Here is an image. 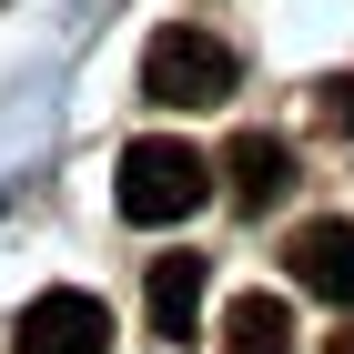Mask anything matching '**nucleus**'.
<instances>
[{"label":"nucleus","instance_id":"7","mask_svg":"<svg viewBox=\"0 0 354 354\" xmlns=\"http://www.w3.org/2000/svg\"><path fill=\"white\" fill-rule=\"evenodd\" d=\"M223 354H294V314L273 294H243L233 314H223Z\"/></svg>","mask_w":354,"mask_h":354},{"label":"nucleus","instance_id":"6","mask_svg":"<svg viewBox=\"0 0 354 354\" xmlns=\"http://www.w3.org/2000/svg\"><path fill=\"white\" fill-rule=\"evenodd\" d=\"M142 304H152V334H162V344H183V334L203 324V253H162V263H152V283H142Z\"/></svg>","mask_w":354,"mask_h":354},{"label":"nucleus","instance_id":"4","mask_svg":"<svg viewBox=\"0 0 354 354\" xmlns=\"http://www.w3.org/2000/svg\"><path fill=\"white\" fill-rule=\"evenodd\" d=\"M283 263H294V283H304V294H324L334 314H354V223H344V213L304 223L294 243H283Z\"/></svg>","mask_w":354,"mask_h":354},{"label":"nucleus","instance_id":"5","mask_svg":"<svg viewBox=\"0 0 354 354\" xmlns=\"http://www.w3.org/2000/svg\"><path fill=\"white\" fill-rule=\"evenodd\" d=\"M223 192H233L243 213L283 203V192H294V142H273V132H243L233 152H223Z\"/></svg>","mask_w":354,"mask_h":354},{"label":"nucleus","instance_id":"2","mask_svg":"<svg viewBox=\"0 0 354 354\" xmlns=\"http://www.w3.org/2000/svg\"><path fill=\"white\" fill-rule=\"evenodd\" d=\"M142 91L162 111H213V102H233V51H223L213 30H152V51H142Z\"/></svg>","mask_w":354,"mask_h":354},{"label":"nucleus","instance_id":"1","mask_svg":"<svg viewBox=\"0 0 354 354\" xmlns=\"http://www.w3.org/2000/svg\"><path fill=\"white\" fill-rule=\"evenodd\" d=\"M111 203H122V223H183V213H203V203H213V162H203L192 142L152 132V142H132V152H122Z\"/></svg>","mask_w":354,"mask_h":354},{"label":"nucleus","instance_id":"8","mask_svg":"<svg viewBox=\"0 0 354 354\" xmlns=\"http://www.w3.org/2000/svg\"><path fill=\"white\" fill-rule=\"evenodd\" d=\"M314 111H324V132H354V71H344V82H324V91H314Z\"/></svg>","mask_w":354,"mask_h":354},{"label":"nucleus","instance_id":"9","mask_svg":"<svg viewBox=\"0 0 354 354\" xmlns=\"http://www.w3.org/2000/svg\"><path fill=\"white\" fill-rule=\"evenodd\" d=\"M324 354H354V324H344V334H324Z\"/></svg>","mask_w":354,"mask_h":354},{"label":"nucleus","instance_id":"3","mask_svg":"<svg viewBox=\"0 0 354 354\" xmlns=\"http://www.w3.org/2000/svg\"><path fill=\"white\" fill-rule=\"evenodd\" d=\"M21 354H111V314H102V294H30L21 304V334H10Z\"/></svg>","mask_w":354,"mask_h":354}]
</instances>
